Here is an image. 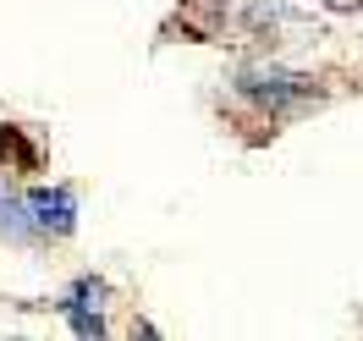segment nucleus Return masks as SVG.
Listing matches in <instances>:
<instances>
[{"instance_id":"obj_2","label":"nucleus","mask_w":363,"mask_h":341,"mask_svg":"<svg viewBox=\"0 0 363 341\" xmlns=\"http://www.w3.org/2000/svg\"><path fill=\"white\" fill-rule=\"evenodd\" d=\"M28 220H33L39 237H67L77 226V199L67 187H33L28 193Z\"/></svg>"},{"instance_id":"obj_3","label":"nucleus","mask_w":363,"mask_h":341,"mask_svg":"<svg viewBox=\"0 0 363 341\" xmlns=\"http://www.w3.org/2000/svg\"><path fill=\"white\" fill-rule=\"evenodd\" d=\"M99 303H105V281L83 275V281L72 286V297L61 303V314L72 319V330H77V336H105V314H99Z\"/></svg>"},{"instance_id":"obj_1","label":"nucleus","mask_w":363,"mask_h":341,"mask_svg":"<svg viewBox=\"0 0 363 341\" xmlns=\"http://www.w3.org/2000/svg\"><path fill=\"white\" fill-rule=\"evenodd\" d=\"M237 94L253 99L259 111L286 116V111H297V105L319 99V83L303 77V72H286V67H242L237 72Z\"/></svg>"}]
</instances>
